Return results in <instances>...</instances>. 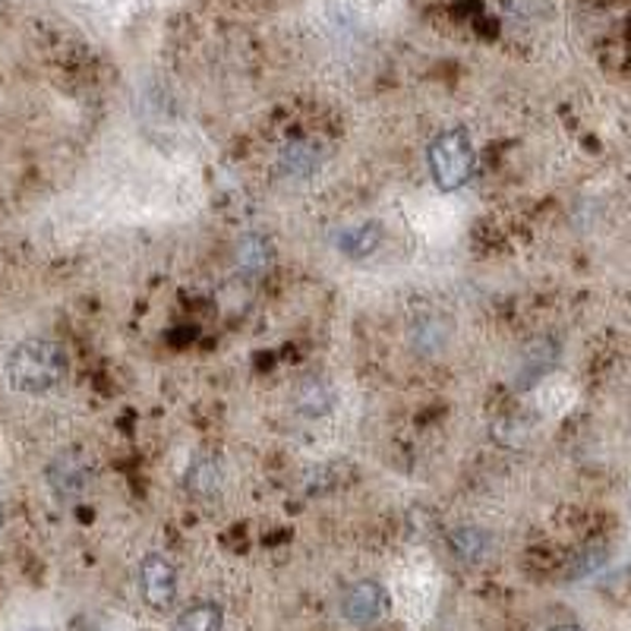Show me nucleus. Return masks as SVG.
I'll return each instance as SVG.
<instances>
[{"instance_id":"4","label":"nucleus","mask_w":631,"mask_h":631,"mask_svg":"<svg viewBox=\"0 0 631 631\" xmlns=\"http://www.w3.org/2000/svg\"><path fill=\"white\" fill-rule=\"evenodd\" d=\"M386 591L376 581L353 584L351 591L345 594V600H342V613H345V619L353 622V626H373V622H379L383 613H386Z\"/></svg>"},{"instance_id":"14","label":"nucleus","mask_w":631,"mask_h":631,"mask_svg":"<svg viewBox=\"0 0 631 631\" xmlns=\"http://www.w3.org/2000/svg\"><path fill=\"white\" fill-rule=\"evenodd\" d=\"M550 631H581V629H578V626H556V629Z\"/></svg>"},{"instance_id":"1","label":"nucleus","mask_w":631,"mask_h":631,"mask_svg":"<svg viewBox=\"0 0 631 631\" xmlns=\"http://www.w3.org/2000/svg\"><path fill=\"white\" fill-rule=\"evenodd\" d=\"M67 353L57 342L26 338L7 353V383L20 395H48L67 379Z\"/></svg>"},{"instance_id":"5","label":"nucleus","mask_w":631,"mask_h":631,"mask_svg":"<svg viewBox=\"0 0 631 631\" xmlns=\"http://www.w3.org/2000/svg\"><path fill=\"white\" fill-rule=\"evenodd\" d=\"M44 477H48L51 490L57 492L61 499H76V495H82V492L89 490V480H92L89 467L79 464L73 455L54 458V461L48 464Z\"/></svg>"},{"instance_id":"6","label":"nucleus","mask_w":631,"mask_h":631,"mask_svg":"<svg viewBox=\"0 0 631 631\" xmlns=\"http://www.w3.org/2000/svg\"><path fill=\"white\" fill-rule=\"evenodd\" d=\"M335 241L348 259H363V256L376 253V246L383 244V228L376 221H357V224L342 228Z\"/></svg>"},{"instance_id":"3","label":"nucleus","mask_w":631,"mask_h":631,"mask_svg":"<svg viewBox=\"0 0 631 631\" xmlns=\"http://www.w3.org/2000/svg\"><path fill=\"white\" fill-rule=\"evenodd\" d=\"M140 588L152 609H168L177 596V568L158 553L145 556L140 565Z\"/></svg>"},{"instance_id":"2","label":"nucleus","mask_w":631,"mask_h":631,"mask_svg":"<svg viewBox=\"0 0 631 631\" xmlns=\"http://www.w3.org/2000/svg\"><path fill=\"white\" fill-rule=\"evenodd\" d=\"M429 171L433 180L442 193H455L461 190L471 175H474V165H477V152H474V142L467 137V130H446L439 133L436 140L429 142Z\"/></svg>"},{"instance_id":"8","label":"nucleus","mask_w":631,"mask_h":631,"mask_svg":"<svg viewBox=\"0 0 631 631\" xmlns=\"http://www.w3.org/2000/svg\"><path fill=\"white\" fill-rule=\"evenodd\" d=\"M183 487L199 499H211L221 490V461L218 458H196L183 477Z\"/></svg>"},{"instance_id":"10","label":"nucleus","mask_w":631,"mask_h":631,"mask_svg":"<svg viewBox=\"0 0 631 631\" xmlns=\"http://www.w3.org/2000/svg\"><path fill=\"white\" fill-rule=\"evenodd\" d=\"M221 606L218 603H196L177 616L175 631H221Z\"/></svg>"},{"instance_id":"15","label":"nucleus","mask_w":631,"mask_h":631,"mask_svg":"<svg viewBox=\"0 0 631 631\" xmlns=\"http://www.w3.org/2000/svg\"><path fill=\"white\" fill-rule=\"evenodd\" d=\"M0 521H3V512H0Z\"/></svg>"},{"instance_id":"12","label":"nucleus","mask_w":631,"mask_h":631,"mask_svg":"<svg viewBox=\"0 0 631 631\" xmlns=\"http://www.w3.org/2000/svg\"><path fill=\"white\" fill-rule=\"evenodd\" d=\"M490 533L480 530V527H461L452 533V550L464 562H480L490 553Z\"/></svg>"},{"instance_id":"13","label":"nucleus","mask_w":631,"mask_h":631,"mask_svg":"<svg viewBox=\"0 0 631 631\" xmlns=\"http://www.w3.org/2000/svg\"><path fill=\"white\" fill-rule=\"evenodd\" d=\"M316 162H319V149L310 140L291 142L284 149V155H281V168L287 175H310L316 168Z\"/></svg>"},{"instance_id":"7","label":"nucleus","mask_w":631,"mask_h":631,"mask_svg":"<svg viewBox=\"0 0 631 631\" xmlns=\"http://www.w3.org/2000/svg\"><path fill=\"white\" fill-rule=\"evenodd\" d=\"M411 345H414V351L426 353V357L446 351L449 348V322H446V316H423V319H417L411 325Z\"/></svg>"},{"instance_id":"9","label":"nucleus","mask_w":631,"mask_h":631,"mask_svg":"<svg viewBox=\"0 0 631 631\" xmlns=\"http://www.w3.org/2000/svg\"><path fill=\"white\" fill-rule=\"evenodd\" d=\"M237 266L246 275H266L272 269V244L262 234H244L237 241Z\"/></svg>"},{"instance_id":"11","label":"nucleus","mask_w":631,"mask_h":631,"mask_svg":"<svg viewBox=\"0 0 631 631\" xmlns=\"http://www.w3.org/2000/svg\"><path fill=\"white\" fill-rule=\"evenodd\" d=\"M332 401H335V395H332V388L325 386L322 379H307V383H300V388H297V411L307 414V417L329 414L332 411Z\"/></svg>"}]
</instances>
